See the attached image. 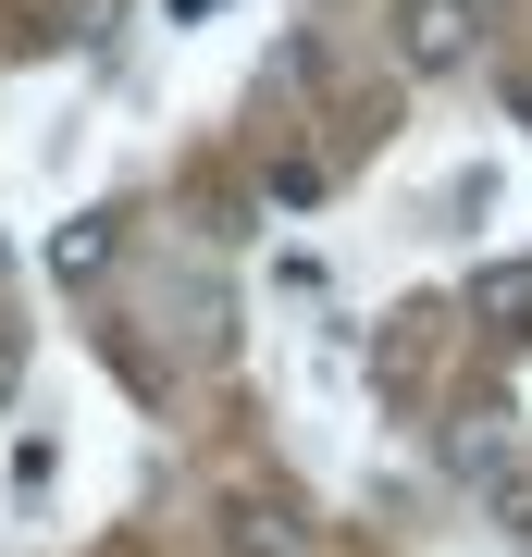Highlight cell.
<instances>
[{
  "mask_svg": "<svg viewBox=\"0 0 532 557\" xmlns=\"http://www.w3.org/2000/svg\"><path fill=\"white\" fill-rule=\"evenodd\" d=\"M471 38H483L471 0H396V62H409V75H458Z\"/></svg>",
  "mask_w": 532,
  "mask_h": 557,
  "instance_id": "obj_1",
  "label": "cell"
},
{
  "mask_svg": "<svg viewBox=\"0 0 532 557\" xmlns=\"http://www.w3.org/2000/svg\"><path fill=\"white\" fill-rule=\"evenodd\" d=\"M236 557H285V520H260V508H236Z\"/></svg>",
  "mask_w": 532,
  "mask_h": 557,
  "instance_id": "obj_5",
  "label": "cell"
},
{
  "mask_svg": "<svg viewBox=\"0 0 532 557\" xmlns=\"http://www.w3.org/2000/svg\"><path fill=\"white\" fill-rule=\"evenodd\" d=\"M174 13H223V0H174Z\"/></svg>",
  "mask_w": 532,
  "mask_h": 557,
  "instance_id": "obj_7",
  "label": "cell"
},
{
  "mask_svg": "<svg viewBox=\"0 0 532 557\" xmlns=\"http://www.w3.org/2000/svg\"><path fill=\"white\" fill-rule=\"evenodd\" d=\"M483 483H495V520H508V533H532V471H520V458H495Z\"/></svg>",
  "mask_w": 532,
  "mask_h": 557,
  "instance_id": "obj_4",
  "label": "cell"
},
{
  "mask_svg": "<svg viewBox=\"0 0 532 557\" xmlns=\"http://www.w3.org/2000/svg\"><path fill=\"white\" fill-rule=\"evenodd\" d=\"M50 273H62V285H87V273H112V211H87V223H62V236H50Z\"/></svg>",
  "mask_w": 532,
  "mask_h": 557,
  "instance_id": "obj_3",
  "label": "cell"
},
{
  "mask_svg": "<svg viewBox=\"0 0 532 557\" xmlns=\"http://www.w3.org/2000/svg\"><path fill=\"white\" fill-rule=\"evenodd\" d=\"M471 322L483 335H532V260H483L471 273Z\"/></svg>",
  "mask_w": 532,
  "mask_h": 557,
  "instance_id": "obj_2",
  "label": "cell"
},
{
  "mask_svg": "<svg viewBox=\"0 0 532 557\" xmlns=\"http://www.w3.org/2000/svg\"><path fill=\"white\" fill-rule=\"evenodd\" d=\"M0 397H13V335H0Z\"/></svg>",
  "mask_w": 532,
  "mask_h": 557,
  "instance_id": "obj_6",
  "label": "cell"
}]
</instances>
